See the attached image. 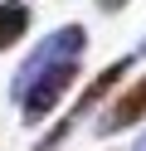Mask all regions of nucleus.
I'll list each match as a JSON object with an SVG mask.
<instances>
[{"label": "nucleus", "instance_id": "5", "mask_svg": "<svg viewBox=\"0 0 146 151\" xmlns=\"http://www.w3.org/2000/svg\"><path fill=\"white\" fill-rule=\"evenodd\" d=\"M122 5H127V0H97V10H107V15H117Z\"/></svg>", "mask_w": 146, "mask_h": 151}, {"label": "nucleus", "instance_id": "1", "mask_svg": "<svg viewBox=\"0 0 146 151\" xmlns=\"http://www.w3.org/2000/svg\"><path fill=\"white\" fill-rule=\"evenodd\" d=\"M83 54H88V29L83 24H58L54 34H44L24 54V63L10 78V98H15L24 127H44L54 117V107L68 98V88L83 73Z\"/></svg>", "mask_w": 146, "mask_h": 151}, {"label": "nucleus", "instance_id": "6", "mask_svg": "<svg viewBox=\"0 0 146 151\" xmlns=\"http://www.w3.org/2000/svg\"><path fill=\"white\" fill-rule=\"evenodd\" d=\"M132 151H146V132H141V137H136V141H132Z\"/></svg>", "mask_w": 146, "mask_h": 151}, {"label": "nucleus", "instance_id": "4", "mask_svg": "<svg viewBox=\"0 0 146 151\" xmlns=\"http://www.w3.org/2000/svg\"><path fill=\"white\" fill-rule=\"evenodd\" d=\"M29 20H34V15H29L24 0H0V54L15 49V44L29 34Z\"/></svg>", "mask_w": 146, "mask_h": 151}, {"label": "nucleus", "instance_id": "7", "mask_svg": "<svg viewBox=\"0 0 146 151\" xmlns=\"http://www.w3.org/2000/svg\"><path fill=\"white\" fill-rule=\"evenodd\" d=\"M136 59H146V39H141V44H136Z\"/></svg>", "mask_w": 146, "mask_h": 151}, {"label": "nucleus", "instance_id": "2", "mask_svg": "<svg viewBox=\"0 0 146 151\" xmlns=\"http://www.w3.org/2000/svg\"><path fill=\"white\" fill-rule=\"evenodd\" d=\"M127 73H132V59H112V63H107V68L97 73V78L88 83L83 93H78V102H73V107H68L63 117H58L54 127L44 132V141H39L34 151H58V146H63L68 137H73V127H78V122L88 117V112H97L102 102H112V98H117V83H122Z\"/></svg>", "mask_w": 146, "mask_h": 151}, {"label": "nucleus", "instance_id": "3", "mask_svg": "<svg viewBox=\"0 0 146 151\" xmlns=\"http://www.w3.org/2000/svg\"><path fill=\"white\" fill-rule=\"evenodd\" d=\"M136 122H146V73H141L136 83H127V88L117 93L102 112H97L93 132H97V137H117V132L136 127Z\"/></svg>", "mask_w": 146, "mask_h": 151}]
</instances>
